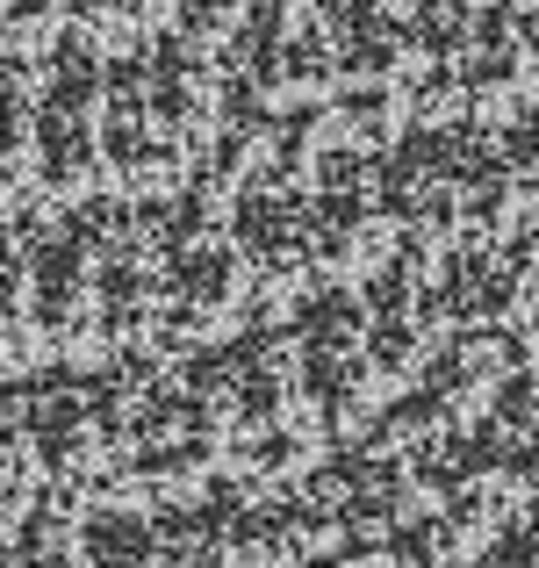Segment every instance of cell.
Instances as JSON below:
<instances>
[{"label":"cell","instance_id":"1","mask_svg":"<svg viewBox=\"0 0 539 568\" xmlns=\"http://www.w3.org/2000/svg\"><path fill=\"white\" fill-rule=\"evenodd\" d=\"M14 87H22V72L0 65V159H8V144H14Z\"/></svg>","mask_w":539,"mask_h":568}]
</instances>
